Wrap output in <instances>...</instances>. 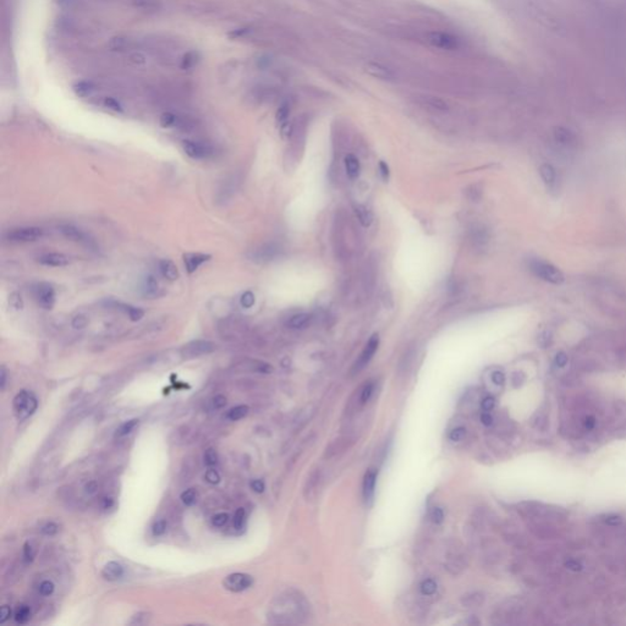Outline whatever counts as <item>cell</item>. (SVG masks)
<instances>
[{"instance_id": "1", "label": "cell", "mask_w": 626, "mask_h": 626, "mask_svg": "<svg viewBox=\"0 0 626 626\" xmlns=\"http://www.w3.org/2000/svg\"><path fill=\"white\" fill-rule=\"evenodd\" d=\"M14 411L20 421L29 419L38 407V400L32 391L21 390L14 397Z\"/></svg>"}, {"instance_id": "2", "label": "cell", "mask_w": 626, "mask_h": 626, "mask_svg": "<svg viewBox=\"0 0 626 626\" xmlns=\"http://www.w3.org/2000/svg\"><path fill=\"white\" fill-rule=\"evenodd\" d=\"M528 267H530V271L532 272L536 277L541 278V279L545 280V282L552 283V284L563 283V280H564L563 274H561V272L559 271L556 267L553 266V264L547 263L541 260H531L530 263H528Z\"/></svg>"}, {"instance_id": "3", "label": "cell", "mask_w": 626, "mask_h": 626, "mask_svg": "<svg viewBox=\"0 0 626 626\" xmlns=\"http://www.w3.org/2000/svg\"><path fill=\"white\" fill-rule=\"evenodd\" d=\"M44 230L38 227L16 228L7 234V239L10 243H35L43 238Z\"/></svg>"}, {"instance_id": "4", "label": "cell", "mask_w": 626, "mask_h": 626, "mask_svg": "<svg viewBox=\"0 0 626 626\" xmlns=\"http://www.w3.org/2000/svg\"><path fill=\"white\" fill-rule=\"evenodd\" d=\"M182 149L191 159L194 160L208 159L213 154V149L208 144L191 140L182 141Z\"/></svg>"}, {"instance_id": "5", "label": "cell", "mask_w": 626, "mask_h": 626, "mask_svg": "<svg viewBox=\"0 0 626 626\" xmlns=\"http://www.w3.org/2000/svg\"><path fill=\"white\" fill-rule=\"evenodd\" d=\"M253 583V578L251 575L243 574V572H235V574L228 575L223 580V586L232 592H241L249 588Z\"/></svg>"}, {"instance_id": "6", "label": "cell", "mask_w": 626, "mask_h": 626, "mask_svg": "<svg viewBox=\"0 0 626 626\" xmlns=\"http://www.w3.org/2000/svg\"><path fill=\"white\" fill-rule=\"evenodd\" d=\"M216 344L210 340H194L186 344L182 347L181 352L186 358L198 357V356L208 355L216 350Z\"/></svg>"}, {"instance_id": "7", "label": "cell", "mask_w": 626, "mask_h": 626, "mask_svg": "<svg viewBox=\"0 0 626 626\" xmlns=\"http://www.w3.org/2000/svg\"><path fill=\"white\" fill-rule=\"evenodd\" d=\"M378 345H379V338H378L377 334H374V335H372V338L369 339L366 346H364L362 354H361L360 357H358V360L356 361L354 368H352V373L354 374L358 373V372H360L361 369L366 366V364H368L369 361H371L372 357L374 356L375 351H377Z\"/></svg>"}, {"instance_id": "8", "label": "cell", "mask_w": 626, "mask_h": 626, "mask_svg": "<svg viewBox=\"0 0 626 626\" xmlns=\"http://www.w3.org/2000/svg\"><path fill=\"white\" fill-rule=\"evenodd\" d=\"M36 293H37V300L41 307H43L44 310H52L55 303V290L51 284H38Z\"/></svg>"}, {"instance_id": "9", "label": "cell", "mask_w": 626, "mask_h": 626, "mask_svg": "<svg viewBox=\"0 0 626 626\" xmlns=\"http://www.w3.org/2000/svg\"><path fill=\"white\" fill-rule=\"evenodd\" d=\"M183 264H185L186 272L188 274H192L202 266L203 263L208 262L211 260L210 255L205 253H186L183 255Z\"/></svg>"}, {"instance_id": "10", "label": "cell", "mask_w": 626, "mask_h": 626, "mask_svg": "<svg viewBox=\"0 0 626 626\" xmlns=\"http://www.w3.org/2000/svg\"><path fill=\"white\" fill-rule=\"evenodd\" d=\"M321 481H322V474H321V470H314V471L308 476L307 481H306V485L303 487V497L306 498L307 500H311L312 498L316 497L317 492H318L319 485H321Z\"/></svg>"}, {"instance_id": "11", "label": "cell", "mask_w": 626, "mask_h": 626, "mask_svg": "<svg viewBox=\"0 0 626 626\" xmlns=\"http://www.w3.org/2000/svg\"><path fill=\"white\" fill-rule=\"evenodd\" d=\"M38 262L47 267H65L70 263V260H69L68 256L63 255V253L52 252L41 256L38 258Z\"/></svg>"}, {"instance_id": "12", "label": "cell", "mask_w": 626, "mask_h": 626, "mask_svg": "<svg viewBox=\"0 0 626 626\" xmlns=\"http://www.w3.org/2000/svg\"><path fill=\"white\" fill-rule=\"evenodd\" d=\"M375 482H377V472L374 470H369L363 478V498L367 503L373 499Z\"/></svg>"}, {"instance_id": "13", "label": "cell", "mask_w": 626, "mask_h": 626, "mask_svg": "<svg viewBox=\"0 0 626 626\" xmlns=\"http://www.w3.org/2000/svg\"><path fill=\"white\" fill-rule=\"evenodd\" d=\"M102 576L108 581H116L124 576V567L116 561H109L103 567Z\"/></svg>"}, {"instance_id": "14", "label": "cell", "mask_w": 626, "mask_h": 626, "mask_svg": "<svg viewBox=\"0 0 626 626\" xmlns=\"http://www.w3.org/2000/svg\"><path fill=\"white\" fill-rule=\"evenodd\" d=\"M135 47V42L127 37H113L108 43V48L111 52H127Z\"/></svg>"}, {"instance_id": "15", "label": "cell", "mask_w": 626, "mask_h": 626, "mask_svg": "<svg viewBox=\"0 0 626 626\" xmlns=\"http://www.w3.org/2000/svg\"><path fill=\"white\" fill-rule=\"evenodd\" d=\"M159 271L162 273V275L165 279L170 280V282H174V280L179 279L180 274L179 271H177V267L172 261L170 260H160L159 261Z\"/></svg>"}, {"instance_id": "16", "label": "cell", "mask_w": 626, "mask_h": 626, "mask_svg": "<svg viewBox=\"0 0 626 626\" xmlns=\"http://www.w3.org/2000/svg\"><path fill=\"white\" fill-rule=\"evenodd\" d=\"M311 321H312V317L311 314L308 313H297L294 314L293 317H290L288 321V325L290 329H303L306 328L307 325H310Z\"/></svg>"}, {"instance_id": "17", "label": "cell", "mask_w": 626, "mask_h": 626, "mask_svg": "<svg viewBox=\"0 0 626 626\" xmlns=\"http://www.w3.org/2000/svg\"><path fill=\"white\" fill-rule=\"evenodd\" d=\"M60 232L66 239L75 241V243H85L86 241V235L82 230L77 229L72 225H63V227H60Z\"/></svg>"}, {"instance_id": "18", "label": "cell", "mask_w": 626, "mask_h": 626, "mask_svg": "<svg viewBox=\"0 0 626 626\" xmlns=\"http://www.w3.org/2000/svg\"><path fill=\"white\" fill-rule=\"evenodd\" d=\"M143 290H144V295L149 297H154L155 295H158V291H159V283H158L157 278L154 275H147V278L144 279V285H143Z\"/></svg>"}, {"instance_id": "19", "label": "cell", "mask_w": 626, "mask_h": 626, "mask_svg": "<svg viewBox=\"0 0 626 626\" xmlns=\"http://www.w3.org/2000/svg\"><path fill=\"white\" fill-rule=\"evenodd\" d=\"M345 166H346V171L351 179H355V177L358 176V174H360V163H358V159L355 155H346V158H345Z\"/></svg>"}, {"instance_id": "20", "label": "cell", "mask_w": 626, "mask_h": 626, "mask_svg": "<svg viewBox=\"0 0 626 626\" xmlns=\"http://www.w3.org/2000/svg\"><path fill=\"white\" fill-rule=\"evenodd\" d=\"M249 410H250L249 406H246V405L235 406V407L230 408V410L228 411L227 419L230 420V421H239V420L244 419L245 416H247Z\"/></svg>"}, {"instance_id": "21", "label": "cell", "mask_w": 626, "mask_h": 626, "mask_svg": "<svg viewBox=\"0 0 626 626\" xmlns=\"http://www.w3.org/2000/svg\"><path fill=\"white\" fill-rule=\"evenodd\" d=\"M14 619L18 624H26L27 621L31 619V609L29 605L26 604H20L16 608L15 614H14Z\"/></svg>"}, {"instance_id": "22", "label": "cell", "mask_w": 626, "mask_h": 626, "mask_svg": "<svg viewBox=\"0 0 626 626\" xmlns=\"http://www.w3.org/2000/svg\"><path fill=\"white\" fill-rule=\"evenodd\" d=\"M159 121H160V125H162L163 127H165V129H169V127L177 126V125L180 124V118L176 115V114L168 111V113L162 114V116H160V120Z\"/></svg>"}, {"instance_id": "23", "label": "cell", "mask_w": 626, "mask_h": 626, "mask_svg": "<svg viewBox=\"0 0 626 626\" xmlns=\"http://www.w3.org/2000/svg\"><path fill=\"white\" fill-rule=\"evenodd\" d=\"M541 175L543 177V180L545 182L548 183L549 186L554 185L555 180H556V174L555 170L549 165V164H544V165L541 166Z\"/></svg>"}, {"instance_id": "24", "label": "cell", "mask_w": 626, "mask_h": 626, "mask_svg": "<svg viewBox=\"0 0 626 626\" xmlns=\"http://www.w3.org/2000/svg\"><path fill=\"white\" fill-rule=\"evenodd\" d=\"M124 311L127 313V316L130 317L132 322H138L143 318L144 316V311L142 308L135 307V306H130V305H125L124 306Z\"/></svg>"}, {"instance_id": "25", "label": "cell", "mask_w": 626, "mask_h": 626, "mask_svg": "<svg viewBox=\"0 0 626 626\" xmlns=\"http://www.w3.org/2000/svg\"><path fill=\"white\" fill-rule=\"evenodd\" d=\"M137 425H138V420H136V419L130 420V421L125 422V424H122L120 427H119L118 430H116L115 437H118V438H119V437H124V436L129 435V433L132 432L133 428H135Z\"/></svg>"}, {"instance_id": "26", "label": "cell", "mask_w": 626, "mask_h": 626, "mask_svg": "<svg viewBox=\"0 0 626 626\" xmlns=\"http://www.w3.org/2000/svg\"><path fill=\"white\" fill-rule=\"evenodd\" d=\"M133 5L138 9L143 10H155L159 8V0H132Z\"/></svg>"}, {"instance_id": "27", "label": "cell", "mask_w": 626, "mask_h": 626, "mask_svg": "<svg viewBox=\"0 0 626 626\" xmlns=\"http://www.w3.org/2000/svg\"><path fill=\"white\" fill-rule=\"evenodd\" d=\"M461 602H463L464 605L469 606V608L470 606H477V605L482 604L483 597H482V594H480V593L466 594V596H464Z\"/></svg>"}, {"instance_id": "28", "label": "cell", "mask_w": 626, "mask_h": 626, "mask_svg": "<svg viewBox=\"0 0 626 626\" xmlns=\"http://www.w3.org/2000/svg\"><path fill=\"white\" fill-rule=\"evenodd\" d=\"M181 502L185 505L191 506L197 502V492L194 488H188L181 493Z\"/></svg>"}, {"instance_id": "29", "label": "cell", "mask_w": 626, "mask_h": 626, "mask_svg": "<svg viewBox=\"0 0 626 626\" xmlns=\"http://www.w3.org/2000/svg\"><path fill=\"white\" fill-rule=\"evenodd\" d=\"M420 589H421V593L425 594V596H431L437 591V583L431 578H428V580H425L421 583Z\"/></svg>"}, {"instance_id": "30", "label": "cell", "mask_w": 626, "mask_h": 626, "mask_svg": "<svg viewBox=\"0 0 626 626\" xmlns=\"http://www.w3.org/2000/svg\"><path fill=\"white\" fill-rule=\"evenodd\" d=\"M203 459H204V464L207 465L208 467H213L218 464V454H217L216 450L212 449V448L205 450Z\"/></svg>"}, {"instance_id": "31", "label": "cell", "mask_w": 626, "mask_h": 626, "mask_svg": "<svg viewBox=\"0 0 626 626\" xmlns=\"http://www.w3.org/2000/svg\"><path fill=\"white\" fill-rule=\"evenodd\" d=\"M356 214H357L361 224L364 225V227H368V225L372 223L371 213H369L364 207H357V210H356Z\"/></svg>"}, {"instance_id": "32", "label": "cell", "mask_w": 626, "mask_h": 626, "mask_svg": "<svg viewBox=\"0 0 626 626\" xmlns=\"http://www.w3.org/2000/svg\"><path fill=\"white\" fill-rule=\"evenodd\" d=\"M75 91H76V93L79 94L80 97H87V96H91L92 92L94 91V87L91 85V83L82 82V83H79V85L75 87Z\"/></svg>"}, {"instance_id": "33", "label": "cell", "mask_w": 626, "mask_h": 626, "mask_svg": "<svg viewBox=\"0 0 626 626\" xmlns=\"http://www.w3.org/2000/svg\"><path fill=\"white\" fill-rule=\"evenodd\" d=\"M197 63V55L194 54L193 52L187 53V54L183 55V58L181 59V68L182 69H191L196 65Z\"/></svg>"}, {"instance_id": "34", "label": "cell", "mask_w": 626, "mask_h": 626, "mask_svg": "<svg viewBox=\"0 0 626 626\" xmlns=\"http://www.w3.org/2000/svg\"><path fill=\"white\" fill-rule=\"evenodd\" d=\"M373 391H374V384L373 383L366 384V385L363 386L362 391H361V395H360L361 404H366V402L371 399L372 395H373Z\"/></svg>"}, {"instance_id": "35", "label": "cell", "mask_w": 626, "mask_h": 626, "mask_svg": "<svg viewBox=\"0 0 626 626\" xmlns=\"http://www.w3.org/2000/svg\"><path fill=\"white\" fill-rule=\"evenodd\" d=\"M245 519H246V514H245V510L243 508H239L236 510L235 515H234V527L236 530H241L245 525Z\"/></svg>"}, {"instance_id": "36", "label": "cell", "mask_w": 626, "mask_h": 626, "mask_svg": "<svg viewBox=\"0 0 626 626\" xmlns=\"http://www.w3.org/2000/svg\"><path fill=\"white\" fill-rule=\"evenodd\" d=\"M227 405V397L224 395H216L210 400V408L211 410H219Z\"/></svg>"}, {"instance_id": "37", "label": "cell", "mask_w": 626, "mask_h": 626, "mask_svg": "<svg viewBox=\"0 0 626 626\" xmlns=\"http://www.w3.org/2000/svg\"><path fill=\"white\" fill-rule=\"evenodd\" d=\"M9 303L11 307L16 311H20L24 308V300H22V296L19 293H13L10 294L9 296Z\"/></svg>"}, {"instance_id": "38", "label": "cell", "mask_w": 626, "mask_h": 626, "mask_svg": "<svg viewBox=\"0 0 626 626\" xmlns=\"http://www.w3.org/2000/svg\"><path fill=\"white\" fill-rule=\"evenodd\" d=\"M38 589H40V593L42 594V596L48 597V596H51V594H53V592H54V589H55V586L52 581L46 580V581H43V582H41L40 588Z\"/></svg>"}, {"instance_id": "39", "label": "cell", "mask_w": 626, "mask_h": 626, "mask_svg": "<svg viewBox=\"0 0 626 626\" xmlns=\"http://www.w3.org/2000/svg\"><path fill=\"white\" fill-rule=\"evenodd\" d=\"M58 531H59V526L55 524V522H47V524L44 526H42V528H41L42 535H44V536H54V535H57Z\"/></svg>"}, {"instance_id": "40", "label": "cell", "mask_w": 626, "mask_h": 626, "mask_svg": "<svg viewBox=\"0 0 626 626\" xmlns=\"http://www.w3.org/2000/svg\"><path fill=\"white\" fill-rule=\"evenodd\" d=\"M240 303L244 308H251L255 305V295L251 291H246V293L241 295Z\"/></svg>"}, {"instance_id": "41", "label": "cell", "mask_w": 626, "mask_h": 626, "mask_svg": "<svg viewBox=\"0 0 626 626\" xmlns=\"http://www.w3.org/2000/svg\"><path fill=\"white\" fill-rule=\"evenodd\" d=\"M204 478L208 483H211V485H218V483L221 482V476H219L218 472H217L214 469H212V467L205 471Z\"/></svg>"}, {"instance_id": "42", "label": "cell", "mask_w": 626, "mask_h": 626, "mask_svg": "<svg viewBox=\"0 0 626 626\" xmlns=\"http://www.w3.org/2000/svg\"><path fill=\"white\" fill-rule=\"evenodd\" d=\"M229 521V515L227 513H219L212 517V524L217 527H223Z\"/></svg>"}, {"instance_id": "43", "label": "cell", "mask_w": 626, "mask_h": 626, "mask_svg": "<svg viewBox=\"0 0 626 626\" xmlns=\"http://www.w3.org/2000/svg\"><path fill=\"white\" fill-rule=\"evenodd\" d=\"M35 556H36V550H35V548L32 547V544L29 543V542H27V543H25V545H24V560L26 561V563H31V561H32L33 559H35Z\"/></svg>"}, {"instance_id": "44", "label": "cell", "mask_w": 626, "mask_h": 626, "mask_svg": "<svg viewBox=\"0 0 626 626\" xmlns=\"http://www.w3.org/2000/svg\"><path fill=\"white\" fill-rule=\"evenodd\" d=\"M152 531H153V535H154V536H162V535H164V533H165V531H166V522H165V520H158V521L155 522L154 525H153Z\"/></svg>"}, {"instance_id": "45", "label": "cell", "mask_w": 626, "mask_h": 626, "mask_svg": "<svg viewBox=\"0 0 626 626\" xmlns=\"http://www.w3.org/2000/svg\"><path fill=\"white\" fill-rule=\"evenodd\" d=\"M465 435H466V430L464 427H458L454 428V430L450 432L449 435V439L453 442H460L461 439L464 438Z\"/></svg>"}, {"instance_id": "46", "label": "cell", "mask_w": 626, "mask_h": 626, "mask_svg": "<svg viewBox=\"0 0 626 626\" xmlns=\"http://www.w3.org/2000/svg\"><path fill=\"white\" fill-rule=\"evenodd\" d=\"M71 324L75 329H83L88 324V319L85 316H82V314H79V316L74 317Z\"/></svg>"}, {"instance_id": "47", "label": "cell", "mask_w": 626, "mask_h": 626, "mask_svg": "<svg viewBox=\"0 0 626 626\" xmlns=\"http://www.w3.org/2000/svg\"><path fill=\"white\" fill-rule=\"evenodd\" d=\"M130 61H131L132 64H135V65L142 66L147 63V58H146V55L142 54V53L135 52L130 55Z\"/></svg>"}, {"instance_id": "48", "label": "cell", "mask_w": 626, "mask_h": 626, "mask_svg": "<svg viewBox=\"0 0 626 626\" xmlns=\"http://www.w3.org/2000/svg\"><path fill=\"white\" fill-rule=\"evenodd\" d=\"M431 519L435 524H442L444 520V513L441 508H433L431 511Z\"/></svg>"}, {"instance_id": "49", "label": "cell", "mask_w": 626, "mask_h": 626, "mask_svg": "<svg viewBox=\"0 0 626 626\" xmlns=\"http://www.w3.org/2000/svg\"><path fill=\"white\" fill-rule=\"evenodd\" d=\"M494 405H495L494 397L487 396V397H485V399L482 400V404H481V407H482V410L485 411V412H489V411H491V410H493Z\"/></svg>"}, {"instance_id": "50", "label": "cell", "mask_w": 626, "mask_h": 626, "mask_svg": "<svg viewBox=\"0 0 626 626\" xmlns=\"http://www.w3.org/2000/svg\"><path fill=\"white\" fill-rule=\"evenodd\" d=\"M250 486H251V489L253 492H256V493H263L264 489H266V485H264L262 480H253L250 483Z\"/></svg>"}, {"instance_id": "51", "label": "cell", "mask_w": 626, "mask_h": 626, "mask_svg": "<svg viewBox=\"0 0 626 626\" xmlns=\"http://www.w3.org/2000/svg\"><path fill=\"white\" fill-rule=\"evenodd\" d=\"M257 253L261 260H263V258L268 260V258H272L275 255V249H273V247H266V249L260 250Z\"/></svg>"}, {"instance_id": "52", "label": "cell", "mask_w": 626, "mask_h": 626, "mask_svg": "<svg viewBox=\"0 0 626 626\" xmlns=\"http://www.w3.org/2000/svg\"><path fill=\"white\" fill-rule=\"evenodd\" d=\"M104 104L105 107H108L109 109L114 110V111H121V105L119 104L118 101H115L114 98H105L104 99Z\"/></svg>"}, {"instance_id": "53", "label": "cell", "mask_w": 626, "mask_h": 626, "mask_svg": "<svg viewBox=\"0 0 626 626\" xmlns=\"http://www.w3.org/2000/svg\"><path fill=\"white\" fill-rule=\"evenodd\" d=\"M11 616V609L9 605H3L0 608V622L4 624L8 619Z\"/></svg>"}, {"instance_id": "54", "label": "cell", "mask_w": 626, "mask_h": 626, "mask_svg": "<svg viewBox=\"0 0 626 626\" xmlns=\"http://www.w3.org/2000/svg\"><path fill=\"white\" fill-rule=\"evenodd\" d=\"M288 115H289V110H288V108H286V107H282V108H280V109H279V111H278V114H277V119H278V121H279L280 124H285L286 119H288Z\"/></svg>"}, {"instance_id": "55", "label": "cell", "mask_w": 626, "mask_h": 626, "mask_svg": "<svg viewBox=\"0 0 626 626\" xmlns=\"http://www.w3.org/2000/svg\"><path fill=\"white\" fill-rule=\"evenodd\" d=\"M492 380H493L494 384H497V385H503V384H504V382H505V377H504V374L502 373V372L497 371V372H494L493 374H492Z\"/></svg>"}, {"instance_id": "56", "label": "cell", "mask_w": 626, "mask_h": 626, "mask_svg": "<svg viewBox=\"0 0 626 626\" xmlns=\"http://www.w3.org/2000/svg\"><path fill=\"white\" fill-rule=\"evenodd\" d=\"M583 426H585L586 430H593L594 426H596V420L592 416H587L585 421H583Z\"/></svg>"}, {"instance_id": "57", "label": "cell", "mask_w": 626, "mask_h": 626, "mask_svg": "<svg viewBox=\"0 0 626 626\" xmlns=\"http://www.w3.org/2000/svg\"><path fill=\"white\" fill-rule=\"evenodd\" d=\"M620 522H621V517H620V516L611 515V516H608L605 519V524H608V525H610V526H616V525H619Z\"/></svg>"}, {"instance_id": "58", "label": "cell", "mask_w": 626, "mask_h": 626, "mask_svg": "<svg viewBox=\"0 0 626 626\" xmlns=\"http://www.w3.org/2000/svg\"><path fill=\"white\" fill-rule=\"evenodd\" d=\"M481 421L485 426H491L493 424V417L489 414V412H483L482 416H481Z\"/></svg>"}, {"instance_id": "59", "label": "cell", "mask_w": 626, "mask_h": 626, "mask_svg": "<svg viewBox=\"0 0 626 626\" xmlns=\"http://www.w3.org/2000/svg\"><path fill=\"white\" fill-rule=\"evenodd\" d=\"M379 169H380V174H382L383 179L384 180L388 179V176H389V168H388V165H386V164L384 163V162H380L379 163Z\"/></svg>"}, {"instance_id": "60", "label": "cell", "mask_w": 626, "mask_h": 626, "mask_svg": "<svg viewBox=\"0 0 626 626\" xmlns=\"http://www.w3.org/2000/svg\"><path fill=\"white\" fill-rule=\"evenodd\" d=\"M5 385H7V371H5L4 367H2V371H0V386H2V390H4Z\"/></svg>"}, {"instance_id": "61", "label": "cell", "mask_w": 626, "mask_h": 626, "mask_svg": "<svg viewBox=\"0 0 626 626\" xmlns=\"http://www.w3.org/2000/svg\"><path fill=\"white\" fill-rule=\"evenodd\" d=\"M555 361H556V364H558L559 367H563V366H565L567 358H566V356L564 355V354H559L558 356H556V360Z\"/></svg>"}, {"instance_id": "62", "label": "cell", "mask_w": 626, "mask_h": 626, "mask_svg": "<svg viewBox=\"0 0 626 626\" xmlns=\"http://www.w3.org/2000/svg\"><path fill=\"white\" fill-rule=\"evenodd\" d=\"M96 489H97L96 482H90L87 486H86V492H88V493H91V494L94 493Z\"/></svg>"}, {"instance_id": "63", "label": "cell", "mask_w": 626, "mask_h": 626, "mask_svg": "<svg viewBox=\"0 0 626 626\" xmlns=\"http://www.w3.org/2000/svg\"><path fill=\"white\" fill-rule=\"evenodd\" d=\"M113 504H114V502H113V499H111V498H104V500H103V508H104V509L111 508V506H113Z\"/></svg>"}, {"instance_id": "64", "label": "cell", "mask_w": 626, "mask_h": 626, "mask_svg": "<svg viewBox=\"0 0 626 626\" xmlns=\"http://www.w3.org/2000/svg\"><path fill=\"white\" fill-rule=\"evenodd\" d=\"M566 566L570 567V569H572V570H577L578 567H580V565H578L577 563H575V561H569V563H566Z\"/></svg>"}]
</instances>
